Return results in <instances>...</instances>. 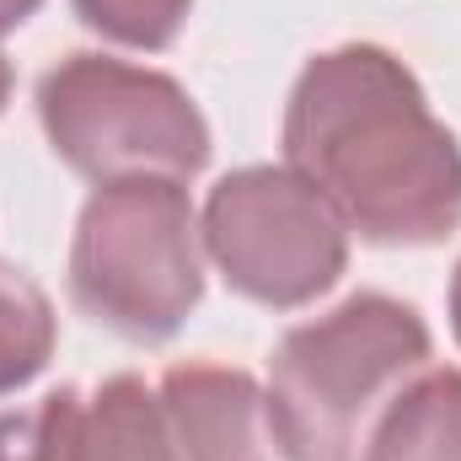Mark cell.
Returning a JSON list of instances; mask_svg holds the SVG:
<instances>
[{"instance_id": "obj_1", "label": "cell", "mask_w": 461, "mask_h": 461, "mask_svg": "<svg viewBox=\"0 0 461 461\" xmlns=\"http://www.w3.org/2000/svg\"><path fill=\"white\" fill-rule=\"evenodd\" d=\"M285 156L365 241L429 247L461 226L456 134L429 113L413 70L375 43L328 49L301 70Z\"/></svg>"}, {"instance_id": "obj_2", "label": "cell", "mask_w": 461, "mask_h": 461, "mask_svg": "<svg viewBox=\"0 0 461 461\" xmlns=\"http://www.w3.org/2000/svg\"><path fill=\"white\" fill-rule=\"evenodd\" d=\"M429 365V328L392 295H354L285 333L268 370V429L285 461H365L381 408Z\"/></svg>"}, {"instance_id": "obj_3", "label": "cell", "mask_w": 461, "mask_h": 461, "mask_svg": "<svg viewBox=\"0 0 461 461\" xmlns=\"http://www.w3.org/2000/svg\"><path fill=\"white\" fill-rule=\"evenodd\" d=\"M204 230L177 177L103 183L70 241L76 306L129 344H161L204 295Z\"/></svg>"}, {"instance_id": "obj_4", "label": "cell", "mask_w": 461, "mask_h": 461, "mask_svg": "<svg viewBox=\"0 0 461 461\" xmlns=\"http://www.w3.org/2000/svg\"><path fill=\"white\" fill-rule=\"evenodd\" d=\"M38 118L65 167L92 183L194 177L210 161V123L194 97L108 54H70L38 86Z\"/></svg>"}, {"instance_id": "obj_5", "label": "cell", "mask_w": 461, "mask_h": 461, "mask_svg": "<svg viewBox=\"0 0 461 461\" xmlns=\"http://www.w3.org/2000/svg\"><path fill=\"white\" fill-rule=\"evenodd\" d=\"M199 230L226 285L258 306H306L339 285L348 263V226L290 167L230 172Z\"/></svg>"}, {"instance_id": "obj_6", "label": "cell", "mask_w": 461, "mask_h": 461, "mask_svg": "<svg viewBox=\"0 0 461 461\" xmlns=\"http://www.w3.org/2000/svg\"><path fill=\"white\" fill-rule=\"evenodd\" d=\"M161 413L177 461H285L263 392L247 370L230 365H177L161 381Z\"/></svg>"}, {"instance_id": "obj_7", "label": "cell", "mask_w": 461, "mask_h": 461, "mask_svg": "<svg viewBox=\"0 0 461 461\" xmlns=\"http://www.w3.org/2000/svg\"><path fill=\"white\" fill-rule=\"evenodd\" d=\"M365 461H461V370H419L375 419Z\"/></svg>"}, {"instance_id": "obj_8", "label": "cell", "mask_w": 461, "mask_h": 461, "mask_svg": "<svg viewBox=\"0 0 461 461\" xmlns=\"http://www.w3.org/2000/svg\"><path fill=\"white\" fill-rule=\"evenodd\" d=\"M76 461H177L161 397H150L134 375H113L86 402Z\"/></svg>"}, {"instance_id": "obj_9", "label": "cell", "mask_w": 461, "mask_h": 461, "mask_svg": "<svg viewBox=\"0 0 461 461\" xmlns=\"http://www.w3.org/2000/svg\"><path fill=\"white\" fill-rule=\"evenodd\" d=\"M54 354V306L11 263H0V392L27 386Z\"/></svg>"}, {"instance_id": "obj_10", "label": "cell", "mask_w": 461, "mask_h": 461, "mask_svg": "<svg viewBox=\"0 0 461 461\" xmlns=\"http://www.w3.org/2000/svg\"><path fill=\"white\" fill-rule=\"evenodd\" d=\"M86 402L65 386L32 413H0V461H76Z\"/></svg>"}, {"instance_id": "obj_11", "label": "cell", "mask_w": 461, "mask_h": 461, "mask_svg": "<svg viewBox=\"0 0 461 461\" xmlns=\"http://www.w3.org/2000/svg\"><path fill=\"white\" fill-rule=\"evenodd\" d=\"M194 0H76L81 22L129 49H167Z\"/></svg>"}, {"instance_id": "obj_12", "label": "cell", "mask_w": 461, "mask_h": 461, "mask_svg": "<svg viewBox=\"0 0 461 461\" xmlns=\"http://www.w3.org/2000/svg\"><path fill=\"white\" fill-rule=\"evenodd\" d=\"M43 0H0V32H11V27H22L32 11H38Z\"/></svg>"}, {"instance_id": "obj_13", "label": "cell", "mask_w": 461, "mask_h": 461, "mask_svg": "<svg viewBox=\"0 0 461 461\" xmlns=\"http://www.w3.org/2000/svg\"><path fill=\"white\" fill-rule=\"evenodd\" d=\"M451 328H456V344H461V263H456V279H451Z\"/></svg>"}, {"instance_id": "obj_14", "label": "cell", "mask_w": 461, "mask_h": 461, "mask_svg": "<svg viewBox=\"0 0 461 461\" xmlns=\"http://www.w3.org/2000/svg\"><path fill=\"white\" fill-rule=\"evenodd\" d=\"M5 92H11V65H5V54H0V108H5Z\"/></svg>"}]
</instances>
